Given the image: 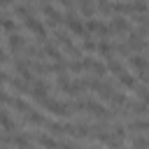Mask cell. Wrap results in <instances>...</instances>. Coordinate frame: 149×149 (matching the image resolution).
I'll return each instance as SVG.
<instances>
[{
  "instance_id": "cell-1",
  "label": "cell",
  "mask_w": 149,
  "mask_h": 149,
  "mask_svg": "<svg viewBox=\"0 0 149 149\" xmlns=\"http://www.w3.org/2000/svg\"><path fill=\"white\" fill-rule=\"evenodd\" d=\"M23 23H26V28H28V30L40 40V42H47V28H44V23H42L37 16H33V14H30V16H26V19H23Z\"/></svg>"
},
{
  "instance_id": "cell-2",
  "label": "cell",
  "mask_w": 149,
  "mask_h": 149,
  "mask_svg": "<svg viewBox=\"0 0 149 149\" xmlns=\"http://www.w3.org/2000/svg\"><path fill=\"white\" fill-rule=\"evenodd\" d=\"M40 105H42L47 112L56 114V116H68V114H70V109H72L68 102H58V100H51V98H44Z\"/></svg>"
},
{
  "instance_id": "cell-3",
  "label": "cell",
  "mask_w": 149,
  "mask_h": 149,
  "mask_svg": "<svg viewBox=\"0 0 149 149\" xmlns=\"http://www.w3.org/2000/svg\"><path fill=\"white\" fill-rule=\"evenodd\" d=\"M40 12H42V14L47 16V23H49V26H58V23H61V21L65 19V16H63V14L58 12V9H54V7H51V2H42Z\"/></svg>"
},
{
  "instance_id": "cell-4",
  "label": "cell",
  "mask_w": 149,
  "mask_h": 149,
  "mask_svg": "<svg viewBox=\"0 0 149 149\" xmlns=\"http://www.w3.org/2000/svg\"><path fill=\"white\" fill-rule=\"evenodd\" d=\"M63 21H65V26H68V30H70V33H74V35H81V37L86 35V26H84V23H81V21H79V19L72 14V12H68Z\"/></svg>"
},
{
  "instance_id": "cell-5",
  "label": "cell",
  "mask_w": 149,
  "mask_h": 149,
  "mask_svg": "<svg viewBox=\"0 0 149 149\" xmlns=\"http://www.w3.org/2000/svg\"><path fill=\"white\" fill-rule=\"evenodd\" d=\"M47 91H49V86H47L42 79H35V81L30 84V95H33L37 102H42V100L47 98Z\"/></svg>"
},
{
  "instance_id": "cell-6",
  "label": "cell",
  "mask_w": 149,
  "mask_h": 149,
  "mask_svg": "<svg viewBox=\"0 0 149 149\" xmlns=\"http://www.w3.org/2000/svg\"><path fill=\"white\" fill-rule=\"evenodd\" d=\"M86 30L98 33L100 37H107V35L112 33V28H109V26H105V23H100V21H95V19H88V21H86Z\"/></svg>"
},
{
  "instance_id": "cell-7",
  "label": "cell",
  "mask_w": 149,
  "mask_h": 149,
  "mask_svg": "<svg viewBox=\"0 0 149 149\" xmlns=\"http://www.w3.org/2000/svg\"><path fill=\"white\" fill-rule=\"evenodd\" d=\"M42 51H44V56H47V58H51L54 63H58V61H65V58H63V54H61V49H58L54 42H44Z\"/></svg>"
},
{
  "instance_id": "cell-8",
  "label": "cell",
  "mask_w": 149,
  "mask_h": 149,
  "mask_svg": "<svg viewBox=\"0 0 149 149\" xmlns=\"http://www.w3.org/2000/svg\"><path fill=\"white\" fill-rule=\"evenodd\" d=\"M14 70H16V74H19L21 79H26V81H33V72H30V68H28V63H26V61H21V58H14Z\"/></svg>"
},
{
  "instance_id": "cell-9",
  "label": "cell",
  "mask_w": 149,
  "mask_h": 149,
  "mask_svg": "<svg viewBox=\"0 0 149 149\" xmlns=\"http://www.w3.org/2000/svg\"><path fill=\"white\" fill-rule=\"evenodd\" d=\"M109 28H112V33H126V35L130 33V23H128V21H126V19H123L121 14L112 19V23H109Z\"/></svg>"
},
{
  "instance_id": "cell-10",
  "label": "cell",
  "mask_w": 149,
  "mask_h": 149,
  "mask_svg": "<svg viewBox=\"0 0 149 149\" xmlns=\"http://www.w3.org/2000/svg\"><path fill=\"white\" fill-rule=\"evenodd\" d=\"M7 42H9V51H12V54H19V51L26 47V40H23L19 33H9Z\"/></svg>"
},
{
  "instance_id": "cell-11",
  "label": "cell",
  "mask_w": 149,
  "mask_h": 149,
  "mask_svg": "<svg viewBox=\"0 0 149 149\" xmlns=\"http://www.w3.org/2000/svg\"><path fill=\"white\" fill-rule=\"evenodd\" d=\"M128 61H130V65H133L137 72H142V70H149V61H147L144 56H140V54H135V56H128Z\"/></svg>"
},
{
  "instance_id": "cell-12",
  "label": "cell",
  "mask_w": 149,
  "mask_h": 149,
  "mask_svg": "<svg viewBox=\"0 0 149 149\" xmlns=\"http://www.w3.org/2000/svg\"><path fill=\"white\" fill-rule=\"evenodd\" d=\"M16 93H28L30 88H28V81L26 79H21V77H9V81H7Z\"/></svg>"
},
{
  "instance_id": "cell-13",
  "label": "cell",
  "mask_w": 149,
  "mask_h": 149,
  "mask_svg": "<svg viewBox=\"0 0 149 149\" xmlns=\"http://www.w3.org/2000/svg\"><path fill=\"white\" fill-rule=\"evenodd\" d=\"M37 142L44 147V149H61V144H58V140L56 137H51V135H47V133H42V135H37Z\"/></svg>"
},
{
  "instance_id": "cell-14",
  "label": "cell",
  "mask_w": 149,
  "mask_h": 149,
  "mask_svg": "<svg viewBox=\"0 0 149 149\" xmlns=\"http://www.w3.org/2000/svg\"><path fill=\"white\" fill-rule=\"evenodd\" d=\"M119 81H121V86H126V88H137V81H135V77L130 74V72H121L119 74Z\"/></svg>"
},
{
  "instance_id": "cell-15",
  "label": "cell",
  "mask_w": 149,
  "mask_h": 149,
  "mask_svg": "<svg viewBox=\"0 0 149 149\" xmlns=\"http://www.w3.org/2000/svg\"><path fill=\"white\" fill-rule=\"evenodd\" d=\"M9 105H12L16 112H23V114H28V112L33 109V107H30L26 100H21V98H9Z\"/></svg>"
},
{
  "instance_id": "cell-16",
  "label": "cell",
  "mask_w": 149,
  "mask_h": 149,
  "mask_svg": "<svg viewBox=\"0 0 149 149\" xmlns=\"http://www.w3.org/2000/svg\"><path fill=\"white\" fill-rule=\"evenodd\" d=\"M26 119H28V123H33V126H47V119H44L40 112H35V109H30V112L26 114Z\"/></svg>"
},
{
  "instance_id": "cell-17",
  "label": "cell",
  "mask_w": 149,
  "mask_h": 149,
  "mask_svg": "<svg viewBox=\"0 0 149 149\" xmlns=\"http://www.w3.org/2000/svg\"><path fill=\"white\" fill-rule=\"evenodd\" d=\"M0 126H2L7 133H14V128H16V126H14V121L9 119V114H7L2 107H0Z\"/></svg>"
},
{
  "instance_id": "cell-18",
  "label": "cell",
  "mask_w": 149,
  "mask_h": 149,
  "mask_svg": "<svg viewBox=\"0 0 149 149\" xmlns=\"http://www.w3.org/2000/svg\"><path fill=\"white\" fill-rule=\"evenodd\" d=\"M112 12H116V14H130L133 12V2H112Z\"/></svg>"
},
{
  "instance_id": "cell-19",
  "label": "cell",
  "mask_w": 149,
  "mask_h": 149,
  "mask_svg": "<svg viewBox=\"0 0 149 149\" xmlns=\"http://www.w3.org/2000/svg\"><path fill=\"white\" fill-rule=\"evenodd\" d=\"M114 49H116L114 42H112V44H109L107 40H100V42H98V51H100L105 58H109V54H114Z\"/></svg>"
},
{
  "instance_id": "cell-20",
  "label": "cell",
  "mask_w": 149,
  "mask_h": 149,
  "mask_svg": "<svg viewBox=\"0 0 149 149\" xmlns=\"http://www.w3.org/2000/svg\"><path fill=\"white\" fill-rule=\"evenodd\" d=\"M79 12H81L86 19H91V16H93V12H95L93 0H79Z\"/></svg>"
},
{
  "instance_id": "cell-21",
  "label": "cell",
  "mask_w": 149,
  "mask_h": 149,
  "mask_svg": "<svg viewBox=\"0 0 149 149\" xmlns=\"http://www.w3.org/2000/svg\"><path fill=\"white\" fill-rule=\"evenodd\" d=\"M88 70H91V74L98 77V79H102V77L107 74V65H102V63H98V61H93V65H91Z\"/></svg>"
},
{
  "instance_id": "cell-22",
  "label": "cell",
  "mask_w": 149,
  "mask_h": 149,
  "mask_svg": "<svg viewBox=\"0 0 149 149\" xmlns=\"http://www.w3.org/2000/svg\"><path fill=\"white\" fill-rule=\"evenodd\" d=\"M81 84H84L86 88H91V91H100V88H102V81H100L98 77H84Z\"/></svg>"
},
{
  "instance_id": "cell-23",
  "label": "cell",
  "mask_w": 149,
  "mask_h": 149,
  "mask_svg": "<svg viewBox=\"0 0 149 149\" xmlns=\"http://www.w3.org/2000/svg\"><path fill=\"white\" fill-rule=\"evenodd\" d=\"M107 70H109L112 74H116V77H119V74L123 72V65H121L116 58H112V56H109V58H107Z\"/></svg>"
},
{
  "instance_id": "cell-24",
  "label": "cell",
  "mask_w": 149,
  "mask_h": 149,
  "mask_svg": "<svg viewBox=\"0 0 149 149\" xmlns=\"http://www.w3.org/2000/svg\"><path fill=\"white\" fill-rule=\"evenodd\" d=\"M128 112H133V114H147L149 105L147 102H128Z\"/></svg>"
},
{
  "instance_id": "cell-25",
  "label": "cell",
  "mask_w": 149,
  "mask_h": 149,
  "mask_svg": "<svg viewBox=\"0 0 149 149\" xmlns=\"http://www.w3.org/2000/svg\"><path fill=\"white\" fill-rule=\"evenodd\" d=\"M47 128H49V133H51L54 137H56V135H63V133H65V123H61V121H51V123L47 121Z\"/></svg>"
},
{
  "instance_id": "cell-26",
  "label": "cell",
  "mask_w": 149,
  "mask_h": 149,
  "mask_svg": "<svg viewBox=\"0 0 149 149\" xmlns=\"http://www.w3.org/2000/svg\"><path fill=\"white\" fill-rule=\"evenodd\" d=\"M84 88H86V86H84V84H81V81H72V84H70V86H68V88H65V93H68V95H72V98H74V95H79V93H81V91H84Z\"/></svg>"
},
{
  "instance_id": "cell-27",
  "label": "cell",
  "mask_w": 149,
  "mask_h": 149,
  "mask_svg": "<svg viewBox=\"0 0 149 149\" xmlns=\"http://www.w3.org/2000/svg\"><path fill=\"white\" fill-rule=\"evenodd\" d=\"M128 130H142V133H147V130H149V119H142V121H133V123H128Z\"/></svg>"
},
{
  "instance_id": "cell-28",
  "label": "cell",
  "mask_w": 149,
  "mask_h": 149,
  "mask_svg": "<svg viewBox=\"0 0 149 149\" xmlns=\"http://www.w3.org/2000/svg\"><path fill=\"white\" fill-rule=\"evenodd\" d=\"M93 49H98V42L91 40L88 35H84V40H81V51H93Z\"/></svg>"
},
{
  "instance_id": "cell-29",
  "label": "cell",
  "mask_w": 149,
  "mask_h": 149,
  "mask_svg": "<svg viewBox=\"0 0 149 149\" xmlns=\"http://www.w3.org/2000/svg\"><path fill=\"white\" fill-rule=\"evenodd\" d=\"M133 12L135 14H147L149 12V5L144 0H133Z\"/></svg>"
},
{
  "instance_id": "cell-30",
  "label": "cell",
  "mask_w": 149,
  "mask_h": 149,
  "mask_svg": "<svg viewBox=\"0 0 149 149\" xmlns=\"http://www.w3.org/2000/svg\"><path fill=\"white\" fill-rule=\"evenodd\" d=\"M95 9H98L100 14H112V2H109V0H98V2H95Z\"/></svg>"
},
{
  "instance_id": "cell-31",
  "label": "cell",
  "mask_w": 149,
  "mask_h": 149,
  "mask_svg": "<svg viewBox=\"0 0 149 149\" xmlns=\"http://www.w3.org/2000/svg\"><path fill=\"white\" fill-rule=\"evenodd\" d=\"M14 14L26 19V16H30V9H28V5H14Z\"/></svg>"
},
{
  "instance_id": "cell-32",
  "label": "cell",
  "mask_w": 149,
  "mask_h": 149,
  "mask_svg": "<svg viewBox=\"0 0 149 149\" xmlns=\"http://www.w3.org/2000/svg\"><path fill=\"white\" fill-rule=\"evenodd\" d=\"M133 149H149V137H135Z\"/></svg>"
},
{
  "instance_id": "cell-33",
  "label": "cell",
  "mask_w": 149,
  "mask_h": 149,
  "mask_svg": "<svg viewBox=\"0 0 149 149\" xmlns=\"http://www.w3.org/2000/svg\"><path fill=\"white\" fill-rule=\"evenodd\" d=\"M112 130H114V135H116L119 140H123V137H126V130H128V128H126L123 123H114V126H112Z\"/></svg>"
},
{
  "instance_id": "cell-34",
  "label": "cell",
  "mask_w": 149,
  "mask_h": 149,
  "mask_svg": "<svg viewBox=\"0 0 149 149\" xmlns=\"http://www.w3.org/2000/svg\"><path fill=\"white\" fill-rule=\"evenodd\" d=\"M70 84H72V81H70V77H68V72H61V74H58V86H61V88L65 91V88H68Z\"/></svg>"
},
{
  "instance_id": "cell-35",
  "label": "cell",
  "mask_w": 149,
  "mask_h": 149,
  "mask_svg": "<svg viewBox=\"0 0 149 149\" xmlns=\"http://www.w3.org/2000/svg\"><path fill=\"white\" fill-rule=\"evenodd\" d=\"M137 95H140V100H142V102H147V105H149V86H137Z\"/></svg>"
},
{
  "instance_id": "cell-36",
  "label": "cell",
  "mask_w": 149,
  "mask_h": 149,
  "mask_svg": "<svg viewBox=\"0 0 149 149\" xmlns=\"http://www.w3.org/2000/svg\"><path fill=\"white\" fill-rule=\"evenodd\" d=\"M2 28H5L7 33H14V30H16V23H14L9 16H5V19H2Z\"/></svg>"
},
{
  "instance_id": "cell-37",
  "label": "cell",
  "mask_w": 149,
  "mask_h": 149,
  "mask_svg": "<svg viewBox=\"0 0 149 149\" xmlns=\"http://www.w3.org/2000/svg\"><path fill=\"white\" fill-rule=\"evenodd\" d=\"M114 51H119V54H121V56H126V58L130 56V47H128L126 42H121V44H116V49H114Z\"/></svg>"
},
{
  "instance_id": "cell-38",
  "label": "cell",
  "mask_w": 149,
  "mask_h": 149,
  "mask_svg": "<svg viewBox=\"0 0 149 149\" xmlns=\"http://www.w3.org/2000/svg\"><path fill=\"white\" fill-rule=\"evenodd\" d=\"M68 70H70V72H81L84 65H81V61H70V63H68Z\"/></svg>"
},
{
  "instance_id": "cell-39",
  "label": "cell",
  "mask_w": 149,
  "mask_h": 149,
  "mask_svg": "<svg viewBox=\"0 0 149 149\" xmlns=\"http://www.w3.org/2000/svg\"><path fill=\"white\" fill-rule=\"evenodd\" d=\"M58 144H61V149H79V144L72 142V140H61Z\"/></svg>"
},
{
  "instance_id": "cell-40",
  "label": "cell",
  "mask_w": 149,
  "mask_h": 149,
  "mask_svg": "<svg viewBox=\"0 0 149 149\" xmlns=\"http://www.w3.org/2000/svg\"><path fill=\"white\" fill-rule=\"evenodd\" d=\"M0 105H9V95H7L2 88H0Z\"/></svg>"
},
{
  "instance_id": "cell-41",
  "label": "cell",
  "mask_w": 149,
  "mask_h": 149,
  "mask_svg": "<svg viewBox=\"0 0 149 149\" xmlns=\"http://www.w3.org/2000/svg\"><path fill=\"white\" fill-rule=\"evenodd\" d=\"M63 7H68V9H72V0H58Z\"/></svg>"
},
{
  "instance_id": "cell-42",
  "label": "cell",
  "mask_w": 149,
  "mask_h": 149,
  "mask_svg": "<svg viewBox=\"0 0 149 149\" xmlns=\"http://www.w3.org/2000/svg\"><path fill=\"white\" fill-rule=\"evenodd\" d=\"M5 61H7V56H5V49L0 47V63H5Z\"/></svg>"
},
{
  "instance_id": "cell-43",
  "label": "cell",
  "mask_w": 149,
  "mask_h": 149,
  "mask_svg": "<svg viewBox=\"0 0 149 149\" xmlns=\"http://www.w3.org/2000/svg\"><path fill=\"white\" fill-rule=\"evenodd\" d=\"M7 5H12V0H0V7H7Z\"/></svg>"
},
{
  "instance_id": "cell-44",
  "label": "cell",
  "mask_w": 149,
  "mask_h": 149,
  "mask_svg": "<svg viewBox=\"0 0 149 149\" xmlns=\"http://www.w3.org/2000/svg\"><path fill=\"white\" fill-rule=\"evenodd\" d=\"M2 19H5V16H2V14H0V26H2Z\"/></svg>"
},
{
  "instance_id": "cell-45",
  "label": "cell",
  "mask_w": 149,
  "mask_h": 149,
  "mask_svg": "<svg viewBox=\"0 0 149 149\" xmlns=\"http://www.w3.org/2000/svg\"><path fill=\"white\" fill-rule=\"evenodd\" d=\"M42 2H49V0H42Z\"/></svg>"
},
{
  "instance_id": "cell-46",
  "label": "cell",
  "mask_w": 149,
  "mask_h": 149,
  "mask_svg": "<svg viewBox=\"0 0 149 149\" xmlns=\"http://www.w3.org/2000/svg\"><path fill=\"white\" fill-rule=\"evenodd\" d=\"M30 149H33V147H30Z\"/></svg>"
},
{
  "instance_id": "cell-47",
  "label": "cell",
  "mask_w": 149,
  "mask_h": 149,
  "mask_svg": "<svg viewBox=\"0 0 149 149\" xmlns=\"http://www.w3.org/2000/svg\"><path fill=\"white\" fill-rule=\"evenodd\" d=\"M91 149H93V147H91Z\"/></svg>"
}]
</instances>
